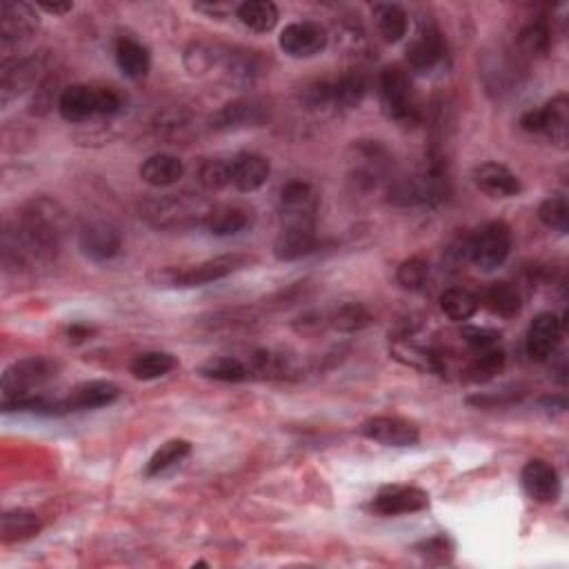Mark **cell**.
I'll return each mask as SVG.
<instances>
[{"mask_svg":"<svg viewBox=\"0 0 569 569\" xmlns=\"http://www.w3.org/2000/svg\"><path fill=\"white\" fill-rule=\"evenodd\" d=\"M327 323L332 329H338L343 334H354L372 325V314L361 303H343L327 312Z\"/></svg>","mask_w":569,"mask_h":569,"instance_id":"cell-35","label":"cell"},{"mask_svg":"<svg viewBox=\"0 0 569 569\" xmlns=\"http://www.w3.org/2000/svg\"><path fill=\"white\" fill-rule=\"evenodd\" d=\"M552 41V27H549L545 18H534V21H529L521 32H518V45L532 58L547 56L549 49H552Z\"/></svg>","mask_w":569,"mask_h":569,"instance_id":"cell-37","label":"cell"},{"mask_svg":"<svg viewBox=\"0 0 569 569\" xmlns=\"http://www.w3.org/2000/svg\"><path fill=\"white\" fill-rule=\"evenodd\" d=\"M429 507V494L414 485H387L374 496L372 512L378 516L416 514Z\"/></svg>","mask_w":569,"mask_h":569,"instance_id":"cell-14","label":"cell"},{"mask_svg":"<svg viewBox=\"0 0 569 569\" xmlns=\"http://www.w3.org/2000/svg\"><path fill=\"white\" fill-rule=\"evenodd\" d=\"M189 454H192V443L185 441V438H172V441H167L165 445L158 447L154 456L149 458V463L145 467V476H161L163 472H167V469L183 463Z\"/></svg>","mask_w":569,"mask_h":569,"instance_id":"cell-36","label":"cell"},{"mask_svg":"<svg viewBox=\"0 0 569 569\" xmlns=\"http://www.w3.org/2000/svg\"><path fill=\"white\" fill-rule=\"evenodd\" d=\"M138 174H141L143 183L163 189V187H172L181 181V178L185 176V165L178 156L154 154V156H149L147 161H143Z\"/></svg>","mask_w":569,"mask_h":569,"instance_id":"cell-27","label":"cell"},{"mask_svg":"<svg viewBox=\"0 0 569 569\" xmlns=\"http://www.w3.org/2000/svg\"><path fill=\"white\" fill-rule=\"evenodd\" d=\"M41 529L43 521L38 518V514L29 512V509H12V512L3 514L0 536H3V543H23L38 536Z\"/></svg>","mask_w":569,"mask_h":569,"instance_id":"cell-30","label":"cell"},{"mask_svg":"<svg viewBox=\"0 0 569 569\" xmlns=\"http://www.w3.org/2000/svg\"><path fill=\"white\" fill-rule=\"evenodd\" d=\"M438 303H441V312L449 318V321H456V323H463L469 321L476 312L478 307H481V301H478V296L474 292H469L465 287H449L438 298Z\"/></svg>","mask_w":569,"mask_h":569,"instance_id":"cell-33","label":"cell"},{"mask_svg":"<svg viewBox=\"0 0 569 569\" xmlns=\"http://www.w3.org/2000/svg\"><path fill=\"white\" fill-rule=\"evenodd\" d=\"M214 209L216 207L205 196L181 192L147 198L141 203V218L156 229H189L205 227Z\"/></svg>","mask_w":569,"mask_h":569,"instance_id":"cell-2","label":"cell"},{"mask_svg":"<svg viewBox=\"0 0 569 569\" xmlns=\"http://www.w3.org/2000/svg\"><path fill=\"white\" fill-rule=\"evenodd\" d=\"M565 323L552 312L538 314L527 329L525 349L527 356L536 363H545L556 354L558 345L563 341Z\"/></svg>","mask_w":569,"mask_h":569,"instance_id":"cell-13","label":"cell"},{"mask_svg":"<svg viewBox=\"0 0 569 569\" xmlns=\"http://www.w3.org/2000/svg\"><path fill=\"white\" fill-rule=\"evenodd\" d=\"M114 58L118 69H121L127 78H132V81L147 76L149 67H152V54H149V49L132 36L118 38L114 47Z\"/></svg>","mask_w":569,"mask_h":569,"instance_id":"cell-25","label":"cell"},{"mask_svg":"<svg viewBox=\"0 0 569 569\" xmlns=\"http://www.w3.org/2000/svg\"><path fill=\"white\" fill-rule=\"evenodd\" d=\"M78 247L94 263H107L121 254L123 236L118 227L109 221L87 223L78 234Z\"/></svg>","mask_w":569,"mask_h":569,"instance_id":"cell-12","label":"cell"},{"mask_svg":"<svg viewBox=\"0 0 569 569\" xmlns=\"http://www.w3.org/2000/svg\"><path fill=\"white\" fill-rule=\"evenodd\" d=\"M121 109V94L109 87L69 85L58 98V112L69 123H87L96 116H116Z\"/></svg>","mask_w":569,"mask_h":569,"instance_id":"cell-4","label":"cell"},{"mask_svg":"<svg viewBox=\"0 0 569 569\" xmlns=\"http://www.w3.org/2000/svg\"><path fill=\"white\" fill-rule=\"evenodd\" d=\"M321 198L316 189L305 181H289L278 196L281 227H316V214Z\"/></svg>","mask_w":569,"mask_h":569,"instance_id":"cell-9","label":"cell"},{"mask_svg":"<svg viewBox=\"0 0 569 569\" xmlns=\"http://www.w3.org/2000/svg\"><path fill=\"white\" fill-rule=\"evenodd\" d=\"M245 265H247L245 256L225 254V256L207 258V261L203 263L189 265L183 269H167V272H163V281H167L174 287H201V285L223 281V278L232 276Z\"/></svg>","mask_w":569,"mask_h":569,"instance_id":"cell-8","label":"cell"},{"mask_svg":"<svg viewBox=\"0 0 569 569\" xmlns=\"http://www.w3.org/2000/svg\"><path fill=\"white\" fill-rule=\"evenodd\" d=\"M474 185L492 198H514L523 192V183L512 169L501 163H483L474 169Z\"/></svg>","mask_w":569,"mask_h":569,"instance_id":"cell-20","label":"cell"},{"mask_svg":"<svg viewBox=\"0 0 569 569\" xmlns=\"http://www.w3.org/2000/svg\"><path fill=\"white\" fill-rule=\"evenodd\" d=\"M538 221L556 232L567 234L569 229V203L563 194L549 196L538 207Z\"/></svg>","mask_w":569,"mask_h":569,"instance_id":"cell-42","label":"cell"},{"mask_svg":"<svg viewBox=\"0 0 569 569\" xmlns=\"http://www.w3.org/2000/svg\"><path fill=\"white\" fill-rule=\"evenodd\" d=\"M378 98L389 121L412 127L421 121V103L401 67H385L378 76Z\"/></svg>","mask_w":569,"mask_h":569,"instance_id":"cell-5","label":"cell"},{"mask_svg":"<svg viewBox=\"0 0 569 569\" xmlns=\"http://www.w3.org/2000/svg\"><path fill=\"white\" fill-rule=\"evenodd\" d=\"M345 161L349 183L358 192H374L394 178V156L381 141H354Z\"/></svg>","mask_w":569,"mask_h":569,"instance_id":"cell-3","label":"cell"},{"mask_svg":"<svg viewBox=\"0 0 569 569\" xmlns=\"http://www.w3.org/2000/svg\"><path fill=\"white\" fill-rule=\"evenodd\" d=\"M367 78L361 72H349L334 81V109H354L365 101Z\"/></svg>","mask_w":569,"mask_h":569,"instance_id":"cell-39","label":"cell"},{"mask_svg":"<svg viewBox=\"0 0 569 569\" xmlns=\"http://www.w3.org/2000/svg\"><path fill=\"white\" fill-rule=\"evenodd\" d=\"M461 338L469 349H474V352H485V349L498 347V343H501V332L489 327H463Z\"/></svg>","mask_w":569,"mask_h":569,"instance_id":"cell-45","label":"cell"},{"mask_svg":"<svg viewBox=\"0 0 569 569\" xmlns=\"http://www.w3.org/2000/svg\"><path fill=\"white\" fill-rule=\"evenodd\" d=\"M316 247V227H281V234L274 241V256L283 263H292L316 252Z\"/></svg>","mask_w":569,"mask_h":569,"instance_id":"cell-23","label":"cell"},{"mask_svg":"<svg viewBox=\"0 0 569 569\" xmlns=\"http://www.w3.org/2000/svg\"><path fill=\"white\" fill-rule=\"evenodd\" d=\"M38 9H43V12L52 14V16H65L74 9V3H69V0H38L36 3Z\"/></svg>","mask_w":569,"mask_h":569,"instance_id":"cell-48","label":"cell"},{"mask_svg":"<svg viewBox=\"0 0 569 569\" xmlns=\"http://www.w3.org/2000/svg\"><path fill=\"white\" fill-rule=\"evenodd\" d=\"M267 121V107L254 98H238L225 103L209 118V127L214 132H238V129L258 127Z\"/></svg>","mask_w":569,"mask_h":569,"instance_id":"cell-18","label":"cell"},{"mask_svg":"<svg viewBox=\"0 0 569 569\" xmlns=\"http://www.w3.org/2000/svg\"><path fill=\"white\" fill-rule=\"evenodd\" d=\"M361 434L385 447H412L421 438L416 423L401 416H374L361 425Z\"/></svg>","mask_w":569,"mask_h":569,"instance_id":"cell-15","label":"cell"},{"mask_svg":"<svg viewBox=\"0 0 569 569\" xmlns=\"http://www.w3.org/2000/svg\"><path fill=\"white\" fill-rule=\"evenodd\" d=\"M92 334H94V329L87 327V325H72V327H69V341H74V343H83Z\"/></svg>","mask_w":569,"mask_h":569,"instance_id":"cell-50","label":"cell"},{"mask_svg":"<svg viewBox=\"0 0 569 569\" xmlns=\"http://www.w3.org/2000/svg\"><path fill=\"white\" fill-rule=\"evenodd\" d=\"M303 103L312 112H325L334 107V81H316L305 87Z\"/></svg>","mask_w":569,"mask_h":569,"instance_id":"cell-44","label":"cell"},{"mask_svg":"<svg viewBox=\"0 0 569 569\" xmlns=\"http://www.w3.org/2000/svg\"><path fill=\"white\" fill-rule=\"evenodd\" d=\"M327 29L321 23L314 21H301L287 25L281 38H278V45H281L283 52L292 58H312L316 54H321L327 47Z\"/></svg>","mask_w":569,"mask_h":569,"instance_id":"cell-17","label":"cell"},{"mask_svg":"<svg viewBox=\"0 0 569 569\" xmlns=\"http://www.w3.org/2000/svg\"><path fill=\"white\" fill-rule=\"evenodd\" d=\"M505 352L501 347L485 349V352H476V358L469 365L467 374L474 383H487L492 381L494 376H498L505 369Z\"/></svg>","mask_w":569,"mask_h":569,"instance_id":"cell-40","label":"cell"},{"mask_svg":"<svg viewBox=\"0 0 569 569\" xmlns=\"http://www.w3.org/2000/svg\"><path fill=\"white\" fill-rule=\"evenodd\" d=\"M236 18L256 34H267L278 25V7L269 0H247L236 7Z\"/></svg>","mask_w":569,"mask_h":569,"instance_id":"cell-32","label":"cell"},{"mask_svg":"<svg viewBox=\"0 0 569 569\" xmlns=\"http://www.w3.org/2000/svg\"><path fill=\"white\" fill-rule=\"evenodd\" d=\"M298 334H305V336H312L323 332L325 327H329L327 323V314L325 312H307L303 316H298L294 325H292Z\"/></svg>","mask_w":569,"mask_h":569,"instance_id":"cell-47","label":"cell"},{"mask_svg":"<svg viewBox=\"0 0 569 569\" xmlns=\"http://www.w3.org/2000/svg\"><path fill=\"white\" fill-rule=\"evenodd\" d=\"M483 303L489 309V312L501 316V318H514L521 314L523 309V296L518 292V287L507 283V281H498L492 283L485 289Z\"/></svg>","mask_w":569,"mask_h":569,"instance_id":"cell-31","label":"cell"},{"mask_svg":"<svg viewBox=\"0 0 569 569\" xmlns=\"http://www.w3.org/2000/svg\"><path fill=\"white\" fill-rule=\"evenodd\" d=\"M443 58H445V41L441 29H438L432 21H423L407 45L409 67L418 74H429L443 63Z\"/></svg>","mask_w":569,"mask_h":569,"instance_id":"cell-11","label":"cell"},{"mask_svg":"<svg viewBox=\"0 0 569 569\" xmlns=\"http://www.w3.org/2000/svg\"><path fill=\"white\" fill-rule=\"evenodd\" d=\"M512 254V229L503 221L483 225L467 238V258L481 272H494Z\"/></svg>","mask_w":569,"mask_h":569,"instance_id":"cell-7","label":"cell"},{"mask_svg":"<svg viewBox=\"0 0 569 569\" xmlns=\"http://www.w3.org/2000/svg\"><path fill=\"white\" fill-rule=\"evenodd\" d=\"M389 354H392L394 361L405 367H412L416 372L438 374V376H443L447 372L441 352H436L434 347L414 341L412 336L394 338L392 345H389Z\"/></svg>","mask_w":569,"mask_h":569,"instance_id":"cell-19","label":"cell"},{"mask_svg":"<svg viewBox=\"0 0 569 569\" xmlns=\"http://www.w3.org/2000/svg\"><path fill=\"white\" fill-rule=\"evenodd\" d=\"M176 367V358L167 352H145L138 354L132 365H129V372L136 378V381H156V378L167 376Z\"/></svg>","mask_w":569,"mask_h":569,"instance_id":"cell-38","label":"cell"},{"mask_svg":"<svg viewBox=\"0 0 569 569\" xmlns=\"http://www.w3.org/2000/svg\"><path fill=\"white\" fill-rule=\"evenodd\" d=\"M372 18H374L378 34H381L385 43H398L407 36L409 18L401 5L378 3L372 9Z\"/></svg>","mask_w":569,"mask_h":569,"instance_id":"cell-29","label":"cell"},{"mask_svg":"<svg viewBox=\"0 0 569 569\" xmlns=\"http://www.w3.org/2000/svg\"><path fill=\"white\" fill-rule=\"evenodd\" d=\"M41 63L36 58H14V61H3V72H0V94H3V105L12 98L23 94L25 89L36 81Z\"/></svg>","mask_w":569,"mask_h":569,"instance_id":"cell-24","label":"cell"},{"mask_svg":"<svg viewBox=\"0 0 569 569\" xmlns=\"http://www.w3.org/2000/svg\"><path fill=\"white\" fill-rule=\"evenodd\" d=\"M521 485L534 503L554 505L561 498V476L543 458H532L521 469Z\"/></svg>","mask_w":569,"mask_h":569,"instance_id":"cell-16","label":"cell"},{"mask_svg":"<svg viewBox=\"0 0 569 569\" xmlns=\"http://www.w3.org/2000/svg\"><path fill=\"white\" fill-rule=\"evenodd\" d=\"M198 183H201L207 192H221V189L232 185V161H223V158H212V161L203 163L201 172H198Z\"/></svg>","mask_w":569,"mask_h":569,"instance_id":"cell-43","label":"cell"},{"mask_svg":"<svg viewBox=\"0 0 569 569\" xmlns=\"http://www.w3.org/2000/svg\"><path fill=\"white\" fill-rule=\"evenodd\" d=\"M252 212L245 207L238 205H225V207H216L212 216L207 218V232L218 238H227V236H236L245 232L247 227H252Z\"/></svg>","mask_w":569,"mask_h":569,"instance_id":"cell-28","label":"cell"},{"mask_svg":"<svg viewBox=\"0 0 569 569\" xmlns=\"http://www.w3.org/2000/svg\"><path fill=\"white\" fill-rule=\"evenodd\" d=\"M121 389L112 381H87L78 385L72 394H69L63 405L67 412H83V409H101L118 401Z\"/></svg>","mask_w":569,"mask_h":569,"instance_id":"cell-22","label":"cell"},{"mask_svg":"<svg viewBox=\"0 0 569 569\" xmlns=\"http://www.w3.org/2000/svg\"><path fill=\"white\" fill-rule=\"evenodd\" d=\"M198 374L203 378H209V381H218V383H243L247 381L249 376V367L247 363L238 361V358L232 356H218V358H209L201 367H198Z\"/></svg>","mask_w":569,"mask_h":569,"instance_id":"cell-34","label":"cell"},{"mask_svg":"<svg viewBox=\"0 0 569 569\" xmlns=\"http://www.w3.org/2000/svg\"><path fill=\"white\" fill-rule=\"evenodd\" d=\"M269 174H272V167H269V161L261 154L241 152L232 158V185L238 192H258L267 183Z\"/></svg>","mask_w":569,"mask_h":569,"instance_id":"cell-21","label":"cell"},{"mask_svg":"<svg viewBox=\"0 0 569 569\" xmlns=\"http://www.w3.org/2000/svg\"><path fill=\"white\" fill-rule=\"evenodd\" d=\"M418 552H421L427 561H436V563H447L452 558L454 545L449 541L447 536H434L427 538L421 545H418Z\"/></svg>","mask_w":569,"mask_h":569,"instance_id":"cell-46","label":"cell"},{"mask_svg":"<svg viewBox=\"0 0 569 569\" xmlns=\"http://www.w3.org/2000/svg\"><path fill=\"white\" fill-rule=\"evenodd\" d=\"M38 14L32 5L5 0L0 5V49L5 58L16 47H23L38 29Z\"/></svg>","mask_w":569,"mask_h":569,"instance_id":"cell-10","label":"cell"},{"mask_svg":"<svg viewBox=\"0 0 569 569\" xmlns=\"http://www.w3.org/2000/svg\"><path fill=\"white\" fill-rule=\"evenodd\" d=\"M56 369V363L45 356H29L9 365L3 374V403L41 394L38 389L56 378Z\"/></svg>","mask_w":569,"mask_h":569,"instance_id":"cell-6","label":"cell"},{"mask_svg":"<svg viewBox=\"0 0 569 569\" xmlns=\"http://www.w3.org/2000/svg\"><path fill=\"white\" fill-rule=\"evenodd\" d=\"M65 236V214L47 198L29 203L5 229V263L36 265L54 261Z\"/></svg>","mask_w":569,"mask_h":569,"instance_id":"cell-1","label":"cell"},{"mask_svg":"<svg viewBox=\"0 0 569 569\" xmlns=\"http://www.w3.org/2000/svg\"><path fill=\"white\" fill-rule=\"evenodd\" d=\"M429 281V263L423 256H412L398 265L396 269V283L401 285L405 292H423Z\"/></svg>","mask_w":569,"mask_h":569,"instance_id":"cell-41","label":"cell"},{"mask_svg":"<svg viewBox=\"0 0 569 569\" xmlns=\"http://www.w3.org/2000/svg\"><path fill=\"white\" fill-rule=\"evenodd\" d=\"M541 407L547 414H563L567 409V401H565V396H543Z\"/></svg>","mask_w":569,"mask_h":569,"instance_id":"cell-49","label":"cell"},{"mask_svg":"<svg viewBox=\"0 0 569 569\" xmlns=\"http://www.w3.org/2000/svg\"><path fill=\"white\" fill-rule=\"evenodd\" d=\"M541 112V134H545L549 141L556 147H567L569 136V98L567 94H558L552 101H547L543 107H538Z\"/></svg>","mask_w":569,"mask_h":569,"instance_id":"cell-26","label":"cell"}]
</instances>
